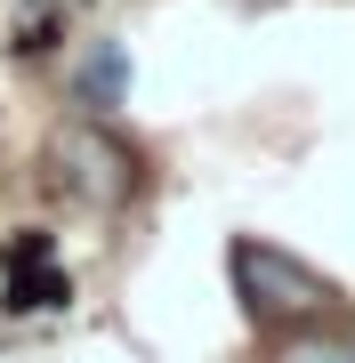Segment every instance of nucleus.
Instances as JSON below:
<instances>
[{"label":"nucleus","mask_w":355,"mask_h":363,"mask_svg":"<svg viewBox=\"0 0 355 363\" xmlns=\"http://www.w3.org/2000/svg\"><path fill=\"white\" fill-rule=\"evenodd\" d=\"M275 363H355V339H331V331H299V339H283V355Z\"/></svg>","instance_id":"39448f33"},{"label":"nucleus","mask_w":355,"mask_h":363,"mask_svg":"<svg viewBox=\"0 0 355 363\" xmlns=\"http://www.w3.org/2000/svg\"><path fill=\"white\" fill-rule=\"evenodd\" d=\"M57 169H65V186L81 202H97V210H121L137 194V154L113 130H97V121H73V130L57 138Z\"/></svg>","instance_id":"f03ea898"},{"label":"nucleus","mask_w":355,"mask_h":363,"mask_svg":"<svg viewBox=\"0 0 355 363\" xmlns=\"http://www.w3.org/2000/svg\"><path fill=\"white\" fill-rule=\"evenodd\" d=\"M73 283H65V267H57V242L49 234H9L0 242V307H16V315H33V307H57Z\"/></svg>","instance_id":"7ed1b4c3"},{"label":"nucleus","mask_w":355,"mask_h":363,"mask_svg":"<svg viewBox=\"0 0 355 363\" xmlns=\"http://www.w3.org/2000/svg\"><path fill=\"white\" fill-rule=\"evenodd\" d=\"M81 97H89L97 113H113V105L130 97V49H121V40H97V49H89V65H81Z\"/></svg>","instance_id":"20e7f679"},{"label":"nucleus","mask_w":355,"mask_h":363,"mask_svg":"<svg viewBox=\"0 0 355 363\" xmlns=\"http://www.w3.org/2000/svg\"><path fill=\"white\" fill-rule=\"evenodd\" d=\"M235 298L250 323H283V331H307L339 307V291L275 242H235Z\"/></svg>","instance_id":"f257e3e1"}]
</instances>
